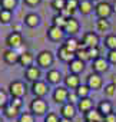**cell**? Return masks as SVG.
I'll use <instances>...</instances> for the list:
<instances>
[{
  "mask_svg": "<svg viewBox=\"0 0 116 122\" xmlns=\"http://www.w3.org/2000/svg\"><path fill=\"white\" fill-rule=\"evenodd\" d=\"M36 62L39 65V68H43V69H49L53 62H54V55L50 52V50H42L37 56H36Z\"/></svg>",
  "mask_w": 116,
  "mask_h": 122,
  "instance_id": "1",
  "label": "cell"
},
{
  "mask_svg": "<svg viewBox=\"0 0 116 122\" xmlns=\"http://www.w3.org/2000/svg\"><path fill=\"white\" fill-rule=\"evenodd\" d=\"M9 93L12 95V98H23L27 93V88L22 81H13L9 83Z\"/></svg>",
  "mask_w": 116,
  "mask_h": 122,
  "instance_id": "2",
  "label": "cell"
},
{
  "mask_svg": "<svg viewBox=\"0 0 116 122\" xmlns=\"http://www.w3.org/2000/svg\"><path fill=\"white\" fill-rule=\"evenodd\" d=\"M47 109H49L47 102L43 98H34L30 102V112L33 115H44L47 112Z\"/></svg>",
  "mask_w": 116,
  "mask_h": 122,
  "instance_id": "3",
  "label": "cell"
},
{
  "mask_svg": "<svg viewBox=\"0 0 116 122\" xmlns=\"http://www.w3.org/2000/svg\"><path fill=\"white\" fill-rule=\"evenodd\" d=\"M95 13H96V16H97V19H107V17L113 13L112 5L107 3V2H99V3L95 6Z\"/></svg>",
  "mask_w": 116,
  "mask_h": 122,
  "instance_id": "4",
  "label": "cell"
},
{
  "mask_svg": "<svg viewBox=\"0 0 116 122\" xmlns=\"http://www.w3.org/2000/svg\"><path fill=\"white\" fill-rule=\"evenodd\" d=\"M22 43H23V36H22V33H19V32H12V33H9V36L6 37V45L9 46V49L16 50L17 47L22 46Z\"/></svg>",
  "mask_w": 116,
  "mask_h": 122,
  "instance_id": "5",
  "label": "cell"
},
{
  "mask_svg": "<svg viewBox=\"0 0 116 122\" xmlns=\"http://www.w3.org/2000/svg\"><path fill=\"white\" fill-rule=\"evenodd\" d=\"M32 92H33L34 98H43L49 93V85L43 81H37V82L32 83Z\"/></svg>",
  "mask_w": 116,
  "mask_h": 122,
  "instance_id": "6",
  "label": "cell"
},
{
  "mask_svg": "<svg viewBox=\"0 0 116 122\" xmlns=\"http://www.w3.org/2000/svg\"><path fill=\"white\" fill-rule=\"evenodd\" d=\"M68 96H69V89L66 86H57L53 92V101L56 103H66L68 102Z\"/></svg>",
  "mask_w": 116,
  "mask_h": 122,
  "instance_id": "7",
  "label": "cell"
},
{
  "mask_svg": "<svg viewBox=\"0 0 116 122\" xmlns=\"http://www.w3.org/2000/svg\"><path fill=\"white\" fill-rule=\"evenodd\" d=\"M82 43L85 47L90 49V47H97L99 46V36L95 32H86L82 37Z\"/></svg>",
  "mask_w": 116,
  "mask_h": 122,
  "instance_id": "8",
  "label": "cell"
},
{
  "mask_svg": "<svg viewBox=\"0 0 116 122\" xmlns=\"http://www.w3.org/2000/svg\"><path fill=\"white\" fill-rule=\"evenodd\" d=\"M102 83H103V79L99 73L93 72L86 78V85L90 88V91H99L102 88Z\"/></svg>",
  "mask_w": 116,
  "mask_h": 122,
  "instance_id": "9",
  "label": "cell"
},
{
  "mask_svg": "<svg viewBox=\"0 0 116 122\" xmlns=\"http://www.w3.org/2000/svg\"><path fill=\"white\" fill-rule=\"evenodd\" d=\"M79 29H80V23H79V20H77L76 17H70V19H68V20H66V25H65V27H63L65 33L69 35V36L76 35V33L79 32Z\"/></svg>",
  "mask_w": 116,
  "mask_h": 122,
  "instance_id": "10",
  "label": "cell"
},
{
  "mask_svg": "<svg viewBox=\"0 0 116 122\" xmlns=\"http://www.w3.org/2000/svg\"><path fill=\"white\" fill-rule=\"evenodd\" d=\"M92 69H93V72L95 73H103V72H106L107 69H109V62H107V59H105V57H97V59H95L93 60V63H92Z\"/></svg>",
  "mask_w": 116,
  "mask_h": 122,
  "instance_id": "11",
  "label": "cell"
},
{
  "mask_svg": "<svg viewBox=\"0 0 116 122\" xmlns=\"http://www.w3.org/2000/svg\"><path fill=\"white\" fill-rule=\"evenodd\" d=\"M40 75H42V72H40V68L39 66H29L24 71V78L29 82H32V83L40 81Z\"/></svg>",
  "mask_w": 116,
  "mask_h": 122,
  "instance_id": "12",
  "label": "cell"
},
{
  "mask_svg": "<svg viewBox=\"0 0 116 122\" xmlns=\"http://www.w3.org/2000/svg\"><path fill=\"white\" fill-rule=\"evenodd\" d=\"M65 35H66V33H65V30H63V29L56 27V26H53V25L47 29V36H49V39H50V40H53V42L63 40Z\"/></svg>",
  "mask_w": 116,
  "mask_h": 122,
  "instance_id": "13",
  "label": "cell"
},
{
  "mask_svg": "<svg viewBox=\"0 0 116 122\" xmlns=\"http://www.w3.org/2000/svg\"><path fill=\"white\" fill-rule=\"evenodd\" d=\"M33 62H34V56H33L32 52L26 50V52L20 53V56H19V65L20 66H23L24 69H27L29 66H33Z\"/></svg>",
  "mask_w": 116,
  "mask_h": 122,
  "instance_id": "14",
  "label": "cell"
},
{
  "mask_svg": "<svg viewBox=\"0 0 116 122\" xmlns=\"http://www.w3.org/2000/svg\"><path fill=\"white\" fill-rule=\"evenodd\" d=\"M63 82H65V86L68 89H77V86L80 85V78L79 75H75V73H69L68 76L63 78Z\"/></svg>",
  "mask_w": 116,
  "mask_h": 122,
  "instance_id": "15",
  "label": "cell"
},
{
  "mask_svg": "<svg viewBox=\"0 0 116 122\" xmlns=\"http://www.w3.org/2000/svg\"><path fill=\"white\" fill-rule=\"evenodd\" d=\"M76 109H77V108H76L73 103L66 102V103H63V105H62V108H60V115H62V118L72 119V118L76 115Z\"/></svg>",
  "mask_w": 116,
  "mask_h": 122,
  "instance_id": "16",
  "label": "cell"
},
{
  "mask_svg": "<svg viewBox=\"0 0 116 122\" xmlns=\"http://www.w3.org/2000/svg\"><path fill=\"white\" fill-rule=\"evenodd\" d=\"M63 46H65V47H66L69 52H72V53H76V52L79 50V47H82V46H83V43H82V42H79L76 37L70 36V37H68V39L65 40Z\"/></svg>",
  "mask_w": 116,
  "mask_h": 122,
  "instance_id": "17",
  "label": "cell"
},
{
  "mask_svg": "<svg viewBox=\"0 0 116 122\" xmlns=\"http://www.w3.org/2000/svg\"><path fill=\"white\" fill-rule=\"evenodd\" d=\"M57 57H59L62 62H68V63H69V62H72V60H73L76 56H75V53L69 52V50L62 45V46L57 47Z\"/></svg>",
  "mask_w": 116,
  "mask_h": 122,
  "instance_id": "18",
  "label": "cell"
},
{
  "mask_svg": "<svg viewBox=\"0 0 116 122\" xmlns=\"http://www.w3.org/2000/svg\"><path fill=\"white\" fill-rule=\"evenodd\" d=\"M19 53L16 52V50H13V49H7V50H5V53H3V59H5V62L7 63V65H14V63H19Z\"/></svg>",
  "mask_w": 116,
  "mask_h": 122,
  "instance_id": "19",
  "label": "cell"
},
{
  "mask_svg": "<svg viewBox=\"0 0 116 122\" xmlns=\"http://www.w3.org/2000/svg\"><path fill=\"white\" fill-rule=\"evenodd\" d=\"M69 71H70V73L79 75L80 72H83V71H85V62H82L80 59L75 57L72 62H69Z\"/></svg>",
  "mask_w": 116,
  "mask_h": 122,
  "instance_id": "20",
  "label": "cell"
},
{
  "mask_svg": "<svg viewBox=\"0 0 116 122\" xmlns=\"http://www.w3.org/2000/svg\"><path fill=\"white\" fill-rule=\"evenodd\" d=\"M46 79H47L49 83L57 85V83L63 79V76H62L60 71H57V69H50V71H47V73H46Z\"/></svg>",
  "mask_w": 116,
  "mask_h": 122,
  "instance_id": "21",
  "label": "cell"
},
{
  "mask_svg": "<svg viewBox=\"0 0 116 122\" xmlns=\"http://www.w3.org/2000/svg\"><path fill=\"white\" fill-rule=\"evenodd\" d=\"M93 9H95V5H93L92 0H79V7H77V10L82 15H89V13L93 12Z\"/></svg>",
  "mask_w": 116,
  "mask_h": 122,
  "instance_id": "22",
  "label": "cell"
},
{
  "mask_svg": "<svg viewBox=\"0 0 116 122\" xmlns=\"http://www.w3.org/2000/svg\"><path fill=\"white\" fill-rule=\"evenodd\" d=\"M103 115L97 109H90L89 112L85 113V121L87 122H103Z\"/></svg>",
  "mask_w": 116,
  "mask_h": 122,
  "instance_id": "23",
  "label": "cell"
},
{
  "mask_svg": "<svg viewBox=\"0 0 116 122\" xmlns=\"http://www.w3.org/2000/svg\"><path fill=\"white\" fill-rule=\"evenodd\" d=\"M3 113H5V116H6V118L13 119V118H19V115H20L22 112H20V109H19V108L13 106V105L9 102V103L3 108Z\"/></svg>",
  "mask_w": 116,
  "mask_h": 122,
  "instance_id": "24",
  "label": "cell"
},
{
  "mask_svg": "<svg viewBox=\"0 0 116 122\" xmlns=\"http://www.w3.org/2000/svg\"><path fill=\"white\" fill-rule=\"evenodd\" d=\"M80 112H83V113H86V112H89L90 109H93V102H92V99L90 98H83V99H79V102H77V106H76Z\"/></svg>",
  "mask_w": 116,
  "mask_h": 122,
  "instance_id": "25",
  "label": "cell"
},
{
  "mask_svg": "<svg viewBox=\"0 0 116 122\" xmlns=\"http://www.w3.org/2000/svg\"><path fill=\"white\" fill-rule=\"evenodd\" d=\"M39 23H40L39 15H36V13H27V15L24 16V25H26L27 27H36Z\"/></svg>",
  "mask_w": 116,
  "mask_h": 122,
  "instance_id": "26",
  "label": "cell"
},
{
  "mask_svg": "<svg viewBox=\"0 0 116 122\" xmlns=\"http://www.w3.org/2000/svg\"><path fill=\"white\" fill-rule=\"evenodd\" d=\"M97 111H99L103 116H106V115H109V113L113 112V106H112V103H110L109 101H100L99 105H97Z\"/></svg>",
  "mask_w": 116,
  "mask_h": 122,
  "instance_id": "27",
  "label": "cell"
},
{
  "mask_svg": "<svg viewBox=\"0 0 116 122\" xmlns=\"http://www.w3.org/2000/svg\"><path fill=\"white\" fill-rule=\"evenodd\" d=\"M66 17H63L60 13H57V15H54L53 17H52V25L53 26H56V27H60V29H63L65 27V25H66Z\"/></svg>",
  "mask_w": 116,
  "mask_h": 122,
  "instance_id": "28",
  "label": "cell"
},
{
  "mask_svg": "<svg viewBox=\"0 0 116 122\" xmlns=\"http://www.w3.org/2000/svg\"><path fill=\"white\" fill-rule=\"evenodd\" d=\"M76 95L79 96V99H83V98H89V93H90V88L87 85H79L77 89L75 91Z\"/></svg>",
  "mask_w": 116,
  "mask_h": 122,
  "instance_id": "29",
  "label": "cell"
},
{
  "mask_svg": "<svg viewBox=\"0 0 116 122\" xmlns=\"http://www.w3.org/2000/svg\"><path fill=\"white\" fill-rule=\"evenodd\" d=\"M16 6H17V0H0V7L5 10L13 12V9H16Z\"/></svg>",
  "mask_w": 116,
  "mask_h": 122,
  "instance_id": "30",
  "label": "cell"
},
{
  "mask_svg": "<svg viewBox=\"0 0 116 122\" xmlns=\"http://www.w3.org/2000/svg\"><path fill=\"white\" fill-rule=\"evenodd\" d=\"M12 17H13L12 12L5 10V9H0V23H2V25H9L12 22Z\"/></svg>",
  "mask_w": 116,
  "mask_h": 122,
  "instance_id": "31",
  "label": "cell"
},
{
  "mask_svg": "<svg viewBox=\"0 0 116 122\" xmlns=\"http://www.w3.org/2000/svg\"><path fill=\"white\" fill-rule=\"evenodd\" d=\"M75 56H76L77 59H80L82 62H87V60H90V57H89V52H87V47H85V46L79 47V50L75 53Z\"/></svg>",
  "mask_w": 116,
  "mask_h": 122,
  "instance_id": "32",
  "label": "cell"
},
{
  "mask_svg": "<svg viewBox=\"0 0 116 122\" xmlns=\"http://www.w3.org/2000/svg\"><path fill=\"white\" fill-rule=\"evenodd\" d=\"M105 46L109 50H116V35H107L105 37Z\"/></svg>",
  "mask_w": 116,
  "mask_h": 122,
  "instance_id": "33",
  "label": "cell"
},
{
  "mask_svg": "<svg viewBox=\"0 0 116 122\" xmlns=\"http://www.w3.org/2000/svg\"><path fill=\"white\" fill-rule=\"evenodd\" d=\"M96 27L99 32H107L110 29V23L107 19H97L96 20Z\"/></svg>",
  "mask_w": 116,
  "mask_h": 122,
  "instance_id": "34",
  "label": "cell"
},
{
  "mask_svg": "<svg viewBox=\"0 0 116 122\" xmlns=\"http://www.w3.org/2000/svg\"><path fill=\"white\" fill-rule=\"evenodd\" d=\"M79 7V0H66V10L72 15H75V12L77 10Z\"/></svg>",
  "mask_w": 116,
  "mask_h": 122,
  "instance_id": "35",
  "label": "cell"
},
{
  "mask_svg": "<svg viewBox=\"0 0 116 122\" xmlns=\"http://www.w3.org/2000/svg\"><path fill=\"white\" fill-rule=\"evenodd\" d=\"M17 122H34V115L32 112H22L17 118Z\"/></svg>",
  "mask_w": 116,
  "mask_h": 122,
  "instance_id": "36",
  "label": "cell"
},
{
  "mask_svg": "<svg viewBox=\"0 0 116 122\" xmlns=\"http://www.w3.org/2000/svg\"><path fill=\"white\" fill-rule=\"evenodd\" d=\"M52 7H53L57 13H60V12L66 7V0H52Z\"/></svg>",
  "mask_w": 116,
  "mask_h": 122,
  "instance_id": "37",
  "label": "cell"
},
{
  "mask_svg": "<svg viewBox=\"0 0 116 122\" xmlns=\"http://www.w3.org/2000/svg\"><path fill=\"white\" fill-rule=\"evenodd\" d=\"M7 103H9L7 93H6V91H3L2 88H0V109H3Z\"/></svg>",
  "mask_w": 116,
  "mask_h": 122,
  "instance_id": "38",
  "label": "cell"
},
{
  "mask_svg": "<svg viewBox=\"0 0 116 122\" xmlns=\"http://www.w3.org/2000/svg\"><path fill=\"white\" fill-rule=\"evenodd\" d=\"M105 95L106 96H113L115 93H116V86L110 82V83H107V85H105Z\"/></svg>",
  "mask_w": 116,
  "mask_h": 122,
  "instance_id": "39",
  "label": "cell"
},
{
  "mask_svg": "<svg viewBox=\"0 0 116 122\" xmlns=\"http://www.w3.org/2000/svg\"><path fill=\"white\" fill-rule=\"evenodd\" d=\"M87 52H89V57H90V60H95V59L100 57L99 46H97V47H90V49H87Z\"/></svg>",
  "mask_w": 116,
  "mask_h": 122,
  "instance_id": "40",
  "label": "cell"
},
{
  "mask_svg": "<svg viewBox=\"0 0 116 122\" xmlns=\"http://www.w3.org/2000/svg\"><path fill=\"white\" fill-rule=\"evenodd\" d=\"M59 121H60V118L57 116V113H54V112H49L44 116V122H59Z\"/></svg>",
  "mask_w": 116,
  "mask_h": 122,
  "instance_id": "41",
  "label": "cell"
},
{
  "mask_svg": "<svg viewBox=\"0 0 116 122\" xmlns=\"http://www.w3.org/2000/svg\"><path fill=\"white\" fill-rule=\"evenodd\" d=\"M106 59H107V62H109V63L116 65V50H109L107 55H106Z\"/></svg>",
  "mask_w": 116,
  "mask_h": 122,
  "instance_id": "42",
  "label": "cell"
},
{
  "mask_svg": "<svg viewBox=\"0 0 116 122\" xmlns=\"http://www.w3.org/2000/svg\"><path fill=\"white\" fill-rule=\"evenodd\" d=\"M68 102H70V103H76V102H79V96L76 95V92H69V96H68Z\"/></svg>",
  "mask_w": 116,
  "mask_h": 122,
  "instance_id": "43",
  "label": "cell"
},
{
  "mask_svg": "<svg viewBox=\"0 0 116 122\" xmlns=\"http://www.w3.org/2000/svg\"><path fill=\"white\" fill-rule=\"evenodd\" d=\"M9 102H10L13 106L19 108V109H20V108H22V105H23V101H22L20 98H12V101H9Z\"/></svg>",
  "mask_w": 116,
  "mask_h": 122,
  "instance_id": "44",
  "label": "cell"
},
{
  "mask_svg": "<svg viewBox=\"0 0 116 122\" xmlns=\"http://www.w3.org/2000/svg\"><path fill=\"white\" fill-rule=\"evenodd\" d=\"M103 122H116V113H109L103 118Z\"/></svg>",
  "mask_w": 116,
  "mask_h": 122,
  "instance_id": "45",
  "label": "cell"
},
{
  "mask_svg": "<svg viewBox=\"0 0 116 122\" xmlns=\"http://www.w3.org/2000/svg\"><path fill=\"white\" fill-rule=\"evenodd\" d=\"M23 2H24V5H27V6H30V7H34V6L40 5L42 0H23Z\"/></svg>",
  "mask_w": 116,
  "mask_h": 122,
  "instance_id": "46",
  "label": "cell"
},
{
  "mask_svg": "<svg viewBox=\"0 0 116 122\" xmlns=\"http://www.w3.org/2000/svg\"><path fill=\"white\" fill-rule=\"evenodd\" d=\"M12 32H22V25L20 23H13L12 25Z\"/></svg>",
  "mask_w": 116,
  "mask_h": 122,
  "instance_id": "47",
  "label": "cell"
},
{
  "mask_svg": "<svg viewBox=\"0 0 116 122\" xmlns=\"http://www.w3.org/2000/svg\"><path fill=\"white\" fill-rule=\"evenodd\" d=\"M112 83L116 86V73H115V75H112Z\"/></svg>",
  "mask_w": 116,
  "mask_h": 122,
  "instance_id": "48",
  "label": "cell"
},
{
  "mask_svg": "<svg viewBox=\"0 0 116 122\" xmlns=\"http://www.w3.org/2000/svg\"><path fill=\"white\" fill-rule=\"evenodd\" d=\"M59 122H72V119H68V118H60Z\"/></svg>",
  "mask_w": 116,
  "mask_h": 122,
  "instance_id": "49",
  "label": "cell"
},
{
  "mask_svg": "<svg viewBox=\"0 0 116 122\" xmlns=\"http://www.w3.org/2000/svg\"><path fill=\"white\" fill-rule=\"evenodd\" d=\"M112 9H113V13H116V0L113 2V5H112Z\"/></svg>",
  "mask_w": 116,
  "mask_h": 122,
  "instance_id": "50",
  "label": "cell"
},
{
  "mask_svg": "<svg viewBox=\"0 0 116 122\" xmlns=\"http://www.w3.org/2000/svg\"><path fill=\"white\" fill-rule=\"evenodd\" d=\"M0 122H3V119H2V116H0Z\"/></svg>",
  "mask_w": 116,
  "mask_h": 122,
  "instance_id": "51",
  "label": "cell"
},
{
  "mask_svg": "<svg viewBox=\"0 0 116 122\" xmlns=\"http://www.w3.org/2000/svg\"><path fill=\"white\" fill-rule=\"evenodd\" d=\"M92 2H95V0H92Z\"/></svg>",
  "mask_w": 116,
  "mask_h": 122,
  "instance_id": "52",
  "label": "cell"
},
{
  "mask_svg": "<svg viewBox=\"0 0 116 122\" xmlns=\"http://www.w3.org/2000/svg\"><path fill=\"white\" fill-rule=\"evenodd\" d=\"M85 122H87V121H85Z\"/></svg>",
  "mask_w": 116,
  "mask_h": 122,
  "instance_id": "53",
  "label": "cell"
}]
</instances>
